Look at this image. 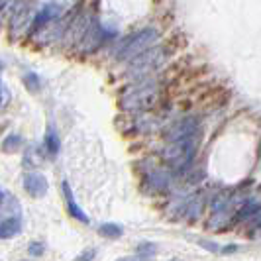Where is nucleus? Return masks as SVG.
I'll use <instances>...</instances> for the list:
<instances>
[{
    "label": "nucleus",
    "instance_id": "obj_1",
    "mask_svg": "<svg viewBox=\"0 0 261 261\" xmlns=\"http://www.w3.org/2000/svg\"><path fill=\"white\" fill-rule=\"evenodd\" d=\"M195 151H196L195 130L173 134L169 147L165 149V159H167V163L173 165L175 169H183V167H187L193 161Z\"/></svg>",
    "mask_w": 261,
    "mask_h": 261
},
{
    "label": "nucleus",
    "instance_id": "obj_2",
    "mask_svg": "<svg viewBox=\"0 0 261 261\" xmlns=\"http://www.w3.org/2000/svg\"><path fill=\"white\" fill-rule=\"evenodd\" d=\"M157 38V32L155 30H144V32H140V34H136V36H132L130 39H126L124 41V45H122V49H120V57H126V59H130V57H136V55H140L142 51L147 49V45Z\"/></svg>",
    "mask_w": 261,
    "mask_h": 261
},
{
    "label": "nucleus",
    "instance_id": "obj_3",
    "mask_svg": "<svg viewBox=\"0 0 261 261\" xmlns=\"http://www.w3.org/2000/svg\"><path fill=\"white\" fill-rule=\"evenodd\" d=\"M24 189H26V193L30 196L41 198V196L47 195L49 185H47V179H45L41 173L32 171V173H26V175H24Z\"/></svg>",
    "mask_w": 261,
    "mask_h": 261
},
{
    "label": "nucleus",
    "instance_id": "obj_4",
    "mask_svg": "<svg viewBox=\"0 0 261 261\" xmlns=\"http://www.w3.org/2000/svg\"><path fill=\"white\" fill-rule=\"evenodd\" d=\"M61 193H63V196H65L69 214H71L75 220H79V222L89 224V216H87V212H85V210L77 204V200H75V196H73V191H71V187H69V183H67V181H63V183H61Z\"/></svg>",
    "mask_w": 261,
    "mask_h": 261
},
{
    "label": "nucleus",
    "instance_id": "obj_5",
    "mask_svg": "<svg viewBox=\"0 0 261 261\" xmlns=\"http://www.w3.org/2000/svg\"><path fill=\"white\" fill-rule=\"evenodd\" d=\"M20 232H22V218L20 216H10V218L0 222V240H10Z\"/></svg>",
    "mask_w": 261,
    "mask_h": 261
},
{
    "label": "nucleus",
    "instance_id": "obj_6",
    "mask_svg": "<svg viewBox=\"0 0 261 261\" xmlns=\"http://www.w3.org/2000/svg\"><path fill=\"white\" fill-rule=\"evenodd\" d=\"M153 98H155V91L153 89H144L142 92H134L126 105H128V108H149Z\"/></svg>",
    "mask_w": 261,
    "mask_h": 261
},
{
    "label": "nucleus",
    "instance_id": "obj_7",
    "mask_svg": "<svg viewBox=\"0 0 261 261\" xmlns=\"http://www.w3.org/2000/svg\"><path fill=\"white\" fill-rule=\"evenodd\" d=\"M59 147H61V142H59V138H57V134L53 128H49L47 132V136H45V149H47V153L51 157H55L59 153Z\"/></svg>",
    "mask_w": 261,
    "mask_h": 261
},
{
    "label": "nucleus",
    "instance_id": "obj_8",
    "mask_svg": "<svg viewBox=\"0 0 261 261\" xmlns=\"http://www.w3.org/2000/svg\"><path fill=\"white\" fill-rule=\"evenodd\" d=\"M98 232H100V236H105V238H112V240H116V238H120V236L124 234V228H122L120 224L106 222L98 228Z\"/></svg>",
    "mask_w": 261,
    "mask_h": 261
},
{
    "label": "nucleus",
    "instance_id": "obj_9",
    "mask_svg": "<svg viewBox=\"0 0 261 261\" xmlns=\"http://www.w3.org/2000/svg\"><path fill=\"white\" fill-rule=\"evenodd\" d=\"M20 145H22V138L20 136H8L4 140V144H2V149L6 153H14L16 149H20Z\"/></svg>",
    "mask_w": 261,
    "mask_h": 261
},
{
    "label": "nucleus",
    "instance_id": "obj_10",
    "mask_svg": "<svg viewBox=\"0 0 261 261\" xmlns=\"http://www.w3.org/2000/svg\"><path fill=\"white\" fill-rule=\"evenodd\" d=\"M55 14H57V12H55V8H53V6H49V8H43V10H41V14L38 16V20H36V28H39L43 22H49Z\"/></svg>",
    "mask_w": 261,
    "mask_h": 261
},
{
    "label": "nucleus",
    "instance_id": "obj_11",
    "mask_svg": "<svg viewBox=\"0 0 261 261\" xmlns=\"http://www.w3.org/2000/svg\"><path fill=\"white\" fill-rule=\"evenodd\" d=\"M24 83H26V87L30 91H39V79L36 73H28L26 77H24Z\"/></svg>",
    "mask_w": 261,
    "mask_h": 261
},
{
    "label": "nucleus",
    "instance_id": "obj_12",
    "mask_svg": "<svg viewBox=\"0 0 261 261\" xmlns=\"http://www.w3.org/2000/svg\"><path fill=\"white\" fill-rule=\"evenodd\" d=\"M8 100H10V92L0 83V108H4V106L8 105Z\"/></svg>",
    "mask_w": 261,
    "mask_h": 261
},
{
    "label": "nucleus",
    "instance_id": "obj_13",
    "mask_svg": "<svg viewBox=\"0 0 261 261\" xmlns=\"http://www.w3.org/2000/svg\"><path fill=\"white\" fill-rule=\"evenodd\" d=\"M43 251H45L43 244H39V242H34V244H30V253H32V255H41Z\"/></svg>",
    "mask_w": 261,
    "mask_h": 261
},
{
    "label": "nucleus",
    "instance_id": "obj_14",
    "mask_svg": "<svg viewBox=\"0 0 261 261\" xmlns=\"http://www.w3.org/2000/svg\"><path fill=\"white\" fill-rule=\"evenodd\" d=\"M94 255H96V251L91 249V251H87V253H81V255H79V259H92Z\"/></svg>",
    "mask_w": 261,
    "mask_h": 261
},
{
    "label": "nucleus",
    "instance_id": "obj_15",
    "mask_svg": "<svg viewBox=\"0 0 261 261\" xmlns=\"http://www.w3.org/2000/svg\"><path fill=\"white\" fill-rule=\"evenodd\" d=\"M4 196H6V193L0 189V206H2V202H4Z\"/></svg>",
    "mask_w": 261,
    "mask_h": 261
},
{
    "label": "nucleus",
    "instance_id": "obj_16",
    "mask_svg": "<svg viewBox=\"0 0 261 261\" xmlns=\"http://www.w3.org/2000/svg\"><path fill=\"white\" fill-rule=\"evenodd\" d=\"M0 69H2V63H0Z\"/></svg>",
    "mask_w": 261,
    "mask_h": 261
}]
</instances>
